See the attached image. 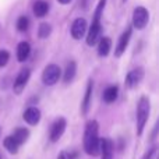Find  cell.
I'll return each mask as SVG.
<instances>
[{
    "mask_svg": "<svg viewBox=\"0 0 159 159\" xmlns=\"http://www.w3.org/2000/svg\"><path fill=\"white\" fill-rule=\"evenodd\" d=\"M50 32H52V27H50L48 22H43V24L39 25L38 35L41 36V38H48V36L50 35Z\"/></svg>",
    "mask_w": 159,
    "mask_h": 159,
    "instance_id": "21",
    "label": "cell"
},
{
    "mask_svg": "<svg viewBox=\"0 0 159 159\" xmlns=\"http://www.w3.org/2000/svg\"><path fill=\"white\" fill-rule=\"evenodd\" d=\"M110 46H112V41L109 38H102L98 45V53L101 56H107L110 52Z\"/></svg>",
    "mask_w": 159,
    "mask_h": 159,
    "instance_id": "18",
    "label": "cell"
},
{
    "mask_svg": "<svg viewBox=\"0 0 159 159\" xmlns=\"http://www.w3.org/2000/svg\"><path fill=\"white\" fill-rule=\"evenodd\" d=\"M57 159H71V157H70L67 152H60V154H59V157H57Z\"/></svg>",
    "mask_w": 159,
    "mask_h": 159,
    "instance_id": "26",
    "label": "cell"
},
{
    "mask_svg": "<svg viewBox=\"0 0 159 159\" xmlns=\"http://www.w3.org/2000/svg\"><path fill=\"white\" fill-rule=\"evenodd\" d=\"M105 3H106V0H101L98 4V7H96V11H95V17H93V21L92 22H101V14H102V10H103L105 7Z\"/></svg>",
    "mask_w": 159,
    "mask_h": 159,
    "instance_id": "23",
    "label": "cell"
},
{
    "mask_svg": "<svg viewBox=\"0 0 159 159\" xmlns=\"http://www.w3.org/2000/svg\"><path fill=\"white\" fill-rule=\"evenodd\" d=\"M28 27H30V20L24 16L20 17L18 21H17V30L21 31V32H24V31L28 30Z\"/></svg>",
    "mask_w": 159,
    "mask_h": 159,
    "instance_id": "22",
    "label": "cell"
},
{
    "mask_svg": "<svg viewBox=\"0 0 159 159\" xmlns=\"http://www.w3.org/2000/svg\"><path fill=\"white\" fill-rule=\"evenodd\" d=\"M149 99L147 96H141L137 105V134L141 135L144 131V127L147 124V120L149 117Z\"/></svg>",
    "mask_w": 159,
    "mask_h": 159,
    "instance_id": "2",
    "label": "cell"
},
{
    "mask_svg": "<svg viewBox=\"0 0 159 159\" xmlns=\"http://www.w3.org/2000/svg\"><path fill=\"white\" fill-rule=\"evenodd\" d=\"M30 52H31V46L28 42H21L17 48V59L20 61H25L30 56Z\"/></svg>",
    "mask_w": 159,
    "mask_h": 159,
    "instance_id": "14",
    "label": "cell"
},
{
    "mask_svg": "<svg viewBox=\"0 0 159 159\" xmlns=\"http://www.w3.org/2000/svg\"><path fill=\"white\" fill-rule=\"evenodd\" d=\"M28 135H30V131H28L27 129H17L11 137L14 138V141H16L18 145H21V144H24L25 141L28 140Z\"/></svg>",
    "mask_w": 159,
    "mask_h": 159,
    "instance_id": "17",
    "label": "cell"
},
{
    "mask_svg": "<svg viewBox=\"0 0 159 159\" xmlns=\"http://www.w3.org/2000/svg\"><path fill=\"white\" fill-rule=\"evenodd\" d=\"M99 154L102 155V159H113V143L109 138L101 140Z\"/></svg>",
    "mask_w": 159,
    "mask_h": 159,
    "instance_id": "10",
    "label": "cell"
},
{
    "mask_svg": "<svg viewBox=\"0 0 159 159\" xmlns=\"http://www.w3.org/2000/svg\"><path fill=\"white\" fill-rule=\"evenodd\" d=\"M22 116H24V120L27 121L28 124H31V126L38 124L39 120H41V112H39V109H36V107H28Z\"/></svg>",
    "mask_w": 159,
    "mask_h": 159,
    "instance_id": "11",
    "label": "cell"
},
{
    "mask_svg": "<svg viewBox=\"0 0 159 159\" xmlns=\"http://www.w3.org/2000/svg\"><path fill=\"white\" fill-rule=\"evenodd\" d=\"M92 80L88 81V85H87V91H85V96H84V101H82V113L87 115L88 110H89V106H91V98H92Z\"/></svg>",
    "mask_w": 159,
    "mask_h": 159,
    "instance_id": "13",
    "label": "cell"
},
{
    "mask_svg": "<svg viewBox=\"0 0 159 159\" xmlns=\"http://www.w3.org/2000/svg\"><path fill=\"white\" fill-rule=\"evenodd\" d=\"M10 55H8L7 50H0V67H4L7 64Z\"/></svg>",
    "mask_w": 159,
    "mask_h": 159,
    "instance_id": "24",
    "label": "cell"
},
{
    "mask_svg": "<svg viewBox=\"0 0 159 159\" xmlns=\"http://www.w3.org/2000/svg\"><path fill=\"white\" fill-rule=\"evenodd\" d=\"M0 159H2V157H0Z\"/></svg>",
    "mask_w": 159,
    "mask_h": 159,
    "instance_id": "29",
    "label": "cell"
},
{
    "mask_svg": "<svg viewBox=\"0 0 159 159\" xmlns=\"http://www.w3.org/2000/svg\"><path fill=\"white\" fill-rule=\"evenodd\" d=\"M30 75H31V71L30 69H24L20 71V74L17 75L16 81H14V87H13V91L16 93H21L22 89L25 88V85H27L28 80H30Z\"/></svg>",
    "mask_w": 159,
    "mask_h": 159,
    "instance_id": "6",
    "label": "cell"
},
{
    "mask_svg": "<svg viewBox=\"0 0 159 159\" xmlns=\"http://www.w3.org/2000/svg\"><path fill=\"white\" fill-rule=\"evenodd\" d=\"M148 20H149V14L145 7H137L134 10V13H133V25L137 30H143L148 24Z\"/></svg>",
    "mask_w": 159,
    "mask_h": 159,
    "instance_id": "4",
    "label": "cell"
},
{
    "mask_svg": "<svg viewBox=\"0 0 159 159\" xmlns=\"http://www.w3.org/2000/svg\"><path fill=\"white\" fill-rule=\"evenodd\" d=\"M119 95V88L116 87V85H112V87L106 88L103 92V101L107 102V103H112V102L116 101V98H117Z\"/></svg>",
    "mask_w": 159,
    "mask_h": 159,
    "instance_id": "16",
    "label": "cell"
},
{
    "mask_svg": "<svg viewBox=\"0 0 159 159\" xmlns=\"http://www.w3.org/2000/svg\"><path fill=\"white\" fill-rule=\"evenodd\" d=\"M154 155H155V148H152V149H149L145 155H144L143 159H154Z\"/></svg>",
    "mask_w": 159,
    "mask_h": 159,
    "instance_id": "25",
    "label": "cell"
},
{
    "mask_svg": "<svg viewBox=\"0 0 159 159\" xmlns=\"http://www.w3.org/2000/svg\"><path fill=\"white\" fill-rule=\"evenodd\" d=\"M101 140H99V126L95 120H89L85 126L84 133V149L91 157H98Z\"/></svg>",
    "mask_w": 159,
    "mask_h": 159,
    "instance_id": "1",
    "label": "cell"
},
{
    "mask_svg": "<svg viewBox=\"0 0 159 159\" xmlns=\"http://www.w3.org/2000/svg\"><path fill=\"white\" fill-rule=\"evenodd\" d=\"M60 74H61V71L56 64H49L48 67H45L43 73H42V81L46 85H53L59 81Z\"/></svg>",
    "mask_w": 159,
    "mask_h": 159,
    "instance_id": "3",
    "label": "cell"
},
{
    "mask_svg": "<svg viewBox=\"0 0 159 159\" xmlns=\"http://www.w3.org/2000/svg\"><path fill=\"white\" fill-rule=\"evenodd\" d=\"M87 31V21L84 18H77L71 25V35L74 39H81Z\"/></svg>",
    "mask_w": 159,
    "mask_h": 159,
    "instance_id": "9",
    "label": "cell"
},
{
    "mask_svg": "<svg viewBox=\"0 0 159 159\" xmlns=\"http://www.w3.org/2000/svg\"><path fill=\"white\" fill-rule=\"evenodd\" d=\"M59 3H61V4H67V3H70L71 0H57Z\"/></svg>",
    "mask_w": 159,
    "mask_h": 159,
    "instance_id": "27",
    "label": "cell"
},
{
    "mask_svg": "<svg viewBox=\"0 0 159 159\" xmlns=\"http://www.w3.org/2000/svg\"><path fill=\"white\" fill-rule=\"evenodd\" d=\"M49 11V4L43 0H36L34 4V13L36 17H45Z\"/></svg>",
    "mask_w": 159,
    "mask_h": 159,
    "instance_id": "15",
    "label": "cell"
},
{
    "mask_svg": "<svg viewBox=\"0 0 159 159\" xmlns=\"http://www.w3.org/2000/svg\"><path fill=\"white\" fill-rule=\"evenodd\" d=\"M130 36H131V28H127L123 34H121L120 39H119V43H117V48H116V56H121L123 52L127 49V45H129V41H130Z\"/></svg>",
    "mask_w": 159,
    "mask_h": 159,
    "instance_id": "12",
    "label": "cell"
},
{
    "mask_svg": "<svg viewBox=\"0 0 159 159\" xmlns=\"http://www.w3.org/2000/svg\"><path fill=\"white\" fill-rule=\"evenodd\" d=\"M4 147L10 154H17V152H18V148H20V145L14 141V138L11 137V135H8V137L4 138Z\"/></svg>",
    "mask_w": 159,
    "mask_h": 159,
    "instance_id": "19",
    "label": "cell"
},
{
    "mask_svg": "<svg viewBox=\"0 0 159 159\" xmlns=\"http://www.w3.org/2000/svg\"><path fill=\"white\" fill-rule=\"evenodd\" d=\"M144 77V71H143V69H135V70H131V71L129 73V74L126 75V87L127 88H134V87H137L138 84H140V81L143 80Z\"/></svg>",
    "mask_w": 159,
    "mask_h": 159,
    "instance_id": "8",
    "label": "cell"
},
{
    "mask_svg": "<svg viewBox=\"0 0 159 159\" xmlns=\"http://www.w3.org/2000/svg\"><path fill=\"white\" fill-rule=\"evenodd\" d=\"M101 32H102V27L101 22H92L89 31L87 34V45L88 46H93L96 42L101 38Z\"/></svg>",
    "mask_w": 159,
    "mask_h": 159,
    "instance_id": "7",
    "label": "cell"
},
{
    "mask_svg": "<svg viewBox=\"0 0 159 159\" xmlns=\"http://www.w3.org/2000/svg\"><path fill=\"white\" fill-rule=\"evenodd\" d=\"M75 71H77V66H75L74 61H70L66 67V71H64V81L70 82L75 75Z\"/></svg>",
    "mask_w": 159,
    "mask_h": 159,
    "instance_id": "20",
    "label": "cell"
},
{
    "mask_svg": "<svg viewBox=\"0 0 159 159\" xmlns=\"http://www.w3.org/2000/svg\"><path fill=\"white\" fill-rule=\"evenodd\" d=\"M0 131H2V129H0Z\"/></svg>",
    "mask_w": 159,
    "mask_h": 159,
    "instance_id": "28",
    "label": "cell"
},
{
    "mask_svg": "<svg viewBox=\"0 0 159 159\" xmlns=\"http://www.w3.org/2000/svg\"><path fill=\"white\" fill-rule=\"evenodd\" d=\"M64 130H66V119H63V117L57 119V120L52 124V127H50V134H49L50 141H52V143L59 141L60 137L63 135Z\"/></svg>",
    "mask_w": 159,
    "mask_h": 159,
    "instance_id": "5",
    "label": "cell"
}]
</instances>
